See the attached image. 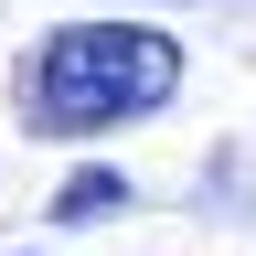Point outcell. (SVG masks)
I'll return each instance as SVG.
<instances>
[{
    "label": "cell",
    "instance_id": "cell-1",
    "mask_svg": "<svg viewBox=\"0 0 256 256\" xmlns=\"http://www.w3.org/2000/svg\"><path fill=\"white\" fill-rule=\"evenodd\" d=\"M182 96V43L160 22H64L22 64V128L43 139H96V128L160 118Z\"/></svg>",
    "mask_w": 256,
    "mask_h": 256
},
{
    "label": "cell",
    "instance_id": "cell-2",
    "mask_svg": "<svg viewBox=\"0 0 256 256\" xmlns=\"http://www.w3.org/2000/svg\"><path fill=\"white\" fill-rule=\"evenodd\" d=\"M118 203H128V182H118V171H75V182L54 192V214H64V224H96V214H118Z\"/></svg>",
    "mask_w": 256,
    "mask_h": 256
}]
</instances>
